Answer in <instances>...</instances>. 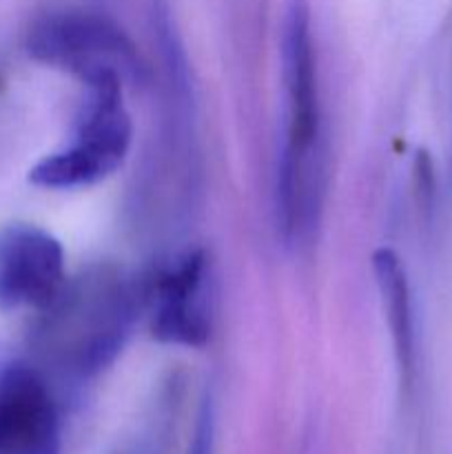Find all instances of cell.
Segmentation results:
<instances>
[{
	"label": "cell",
	"mask_w": 452,
	"mask_h": 454,
	"mask_svg": "<svg viewBox=\"0 0 452 454\" xmlns=\"http://www.w3.org/2000/svg\"><path fill=\"white\" fill-rule=\"evenodd\" d=\"M65 284V251L51 233L27 222L0 226V313L44 310Z\"/></svg>",
	"instance_id": "cell-5"
},
{
	"label": "cell",
	"mask_w": 452,
	"mask_h": 454,
	"mask_svg": "<svg viewBox=\"0 0 452 454\" xmlns=\"http://www.w3.org/2000/svg\"><path fill=\"white\" fill-rule=\"evenodd\" d=\"M43 313L35 346L44 359L78 377L113 364L136 319V293L120 270L96 266L66 282Z\"/></svg>",
	"instance_id": "cell-1"
},
{
	"label": "cell",
	"mask_w": 452,
	"mask_h": 454,
	"mask_svg": "<svg viewBox=\"0 0 452 454\" xmlns=\"http://www.w3.org/2000/svg\"><path fill=\"white\" fill-rule=\"evenodd\" d=\"M282 75L286 89V145L277 182L322 180V114L308 0H286L282 18Z\"/></svg>",
	"instance_id": "cell-3"
},
{
	"label": "cell",
	"mask_w": 452,
	"mask_h": 454,
	"mask_svg": "<svg viewBox=\"0 0 452 454\" xmlns=\"http://www.w3.org/2000/svg\"><path fill=\"white\" fill-rule=\"evenodd\" d=\"M25 44L34 60L69 71L82 84L140 74L136 44L122 27L100 13H47L29 27Z\"/></svg>",
	"instance_id": "cell-4"
},
{
	"label": "cell",
	"mask_w": 452,
	"mask_h": 454,
	"mask_svg": "<svg viewBox=\"0 0 452 454\" xmlns=\"http://www.w3.org/2000/svg\"><path fill=\"white\" fill-rule=\"evenodd\" d=\"M60 412L29 364L0 368V454H60Z\"/></svg>",
	"instance_id": "cell-6"
},
{
	"label": "cell",
	"mask_w": 452,
	"mask_h": 454,
	"mask_svg": "<svg viewBox=\"0 0 452 454\" xmlns=\"http://www.w3.org/2000/svg\"><path fill=\"white\" fill-rule=\"evenodd\" d=\"M84 87L87 102L75 122L74 140L31 168V184L56 191L96 184L127 158L133 124L122 102V80L106 78Z\"/></svg>",
	"instance_id": "cell-2"
},
{
	"label": "cell",
	"mask_w": 452,
	"mask_h": 454,
	"mask_svg": "<svg viewBox=\"0 0 452 454\" xmlns=\"http://www.w3.org/2000/svg\"><path fill=\"white\" fill-rule=\"evenodd\" d=\"M151 331L164 344L199 348L211 335L207 297V260L189 253L175 269L164 273L153 291Z\"/></svg>",
	"instance_id": "cell-7"
},
{
	"label": "cell",
	"mask_w": 452,
	"mask_h": 454,
	"mask_svg": "<svg viewBox=\"0 0 452 454\" xmlns=\"http://www.w3.org/2000/svg\"><path fill=\"white\" fill-rule=\"evenodd\" d=\"M372 270L393 337L397 366L403 381L410 384L415 375V317H412V297L406 269L397 253L390 248H379L372 255Z\"/></svg>",
	"instance_id": "cell-8"
},
{
	"label": "cell",
	"mask_w": 452,
	"mask_h": 454,
	"mask_svg": "<svg viewBox=\"0 0 452 454\" xmlns=\"http://www.w3.org/2000/svg\"><path fill=\"white\" fill-rule=\"evenodd\" d=\"M215 402L211 390H207L198 411L193 437L186 454H215Z\"/></svg>",
	"instance_id": "cell-9"
}]
</instances>
